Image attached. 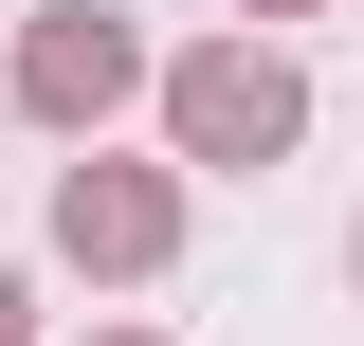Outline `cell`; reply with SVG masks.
I'll use <instances>...</instances> for the list:
<instances>
[{
	"label": "cell",
	"instance_id": "6da1fadb",
	"mask_svg": "<svg viewBox=\"0 0 364 346\" xmlns=\"http://www.w3.org/2000/svg\"><path fill=\"white\" fill-rule=\"evenodd\" d=\"M182 128L219 146V164H237V146H291V73H255V55H200V73H182Z\"/></svg>",
	"mask_w": 364,
	"mask_h": 346
},
{
	"label": "cell",
	"instance_id": "277c9868",
	"mask_svg": "<svg viewBox=\"0 0 364 346\" xmlns=\"http://www.w3.org/2000/svg\"><path fill=\"white\" fill-rule=\"evenodd\" d=\"M0 310H18V292H0ZM0 346H18V328H0Z\"/></svg>",
	"mask_w": 364,
	"mask_h": 346
},
{
	"label": "cell",
	"instance_id": "7a4b0ae2",
	"mask_svg": "<svg viewBox=\"0 0 364 346\" xmlns=\"http://www.w3.org/2000/svg\"><path fill=\"white\" fill-rule=\"evenodd\" d=\"M146 237H164L146 182H73V256H146Z\"/></svg>",
	"mask_w": 364,
	"mask_h": 346
},
{
	"label": "cell",
	"instance_id": "3957f363",
	"mask_svg": "<svg viewBox=\"0 0 364 346\" xmlns=\"http://www.w3.org/2000/svg\"><path fill=\"white\" fill-rule=\"evenodd\" d=\"M109 73H128V55L91 37V19H55V37H37V91H55V110H91V91H109Z\"/></svg>",
	"mask_w": 364,
	"mask_h": 346
}]
</instances>
